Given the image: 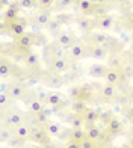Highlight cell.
<instances>
[{
  "label": "cell",
  "instance_id": "74e56055",
  "mask_svg": "<svg viewBox=\"0 0 133 148\" xmlns=\"http://www.w3.org/2000/svg\"><path fill=\"white\" fill-rule=\"evenodd\" d=\"M47 113H45V112H43V113H39V115H36V121H38V123L39 124H47L49 123V121H47Z\"/></svg>",
  "mask_w": 133,
  "mask_h": 148
},
{
  "label": "cell",
  "instance_id": "4dcf8cb0",
  "mask_svg": "<svg viewBox=\"0 0 133 148\" xmlns=\"http://www.w3.org/2000/svg\"><path fill=\"white\" fill-rule=\"evenodd\" d=\"M11 70H12V65L8 64L6 60H2V64H0V76H2L3 79L8 77L11 74Z\"/></svg>",
  "mask_w": 133,
  "mask_h": 148
},
{
  "label": "cell",
  "instance_id": "7dc6e473",
  "mask_svg": "<svg viewBox=\"0 0 133 148\" xmlns=\"http://www.w3.org/2000/svg\"><path fill=\"white\" fill-rule=\"evenodd\" d=\"M95 148H100V147H95Z\"/></svg>",
  "mask_w": 133,
  "mask_h": 148
},
{
  "label": "cell",
  "instance_id": "277c9868",
  "mask_svg": "<svg viewBox=\"0 0 133 148\" xmlns=\"http://www.w3.org/2000/svg\"><path fill=\"white\" fill-rule=\"evenodd\" d=\"M5 124L15 129V127H18L20 124H23V113H20L17 110L6 113V115H5Z\"/></svg>",
  "mask_w": 133,
  "mask_h": 148
},
{
  "label": "cell",
  "instance_id": "cb8c5ba5",
  "mask_svg": "<svg viewBox=\"0 0 133 148\" xmlns=\"http://www.w3.org/2000/svg\"><path fill=\"white\" fill-rule=\"evenodd\" d=\"M71 140H74V142H79L82 144L83 140L86 139V130L83 129H76V130H71Z\"/></svg>",
  "mask_w": 133,
  "mask_h": 148
},
{
  "label": "cell",
  "instance_id": "4fadbf2b",
  "mask_svg": "<svg viewBox=\"0 0 133 148\" xmlns=\"http://www.w3.org/2000/svg\"><path fill=\"white\" fill-rule=\"evenodd\" d=\"M14 134L17 136V139H27L30 138V134H32V130H30V127L27 124H20L18 127H15L14 129Z\"/></svg>",
  "mask_w": 133,
  "mask_h": 148
},
{
  "label": "cell",
  "instance_id": "7402d4cb",
  "mask_svg": "<svg viewBox=\"0 0 133 148\" xmlns=\"http://www.w3.org/2000/svg\"><path fill=\"white\" fill-rule=\"evenodd\" d=\"M61 124L56 123V121H49L47 124H45V132H47L50 136H56V134L61 133Z\"/></svg>",
  "mask_w": 133,
  "mask_h": 148
},
{
  "label": "cell",
  "instance_id": "d6a6232c",
  "mask_svg": "<svg viewBox=\"0 0 133 148\" xmlns=\"http://www.w3.org/2000/svg\"><path fill=\"white\" fill-rule=\"evenodd\" d=\"M65 49H62V47H55L53 49V56H55V59H64L65 58Z\"/></svg>",
  "mask_w": 133,
  "mask_h": 148
},
{
  "label": "cell",
  "instance_id": "30bf717a",
  "mask_svg": "<svg viewBox=\"0 0 133 148\" xmlns=\"http://www.w3.org/2000/svg\"><path fill=\"white\" fill-rule=\"evenodd\" d=\"M83 121H85V124H88V125H94L97 121L100 119V113L95 110V109H91V107H88L85 112H83Z\"/></svg>",
  "mask_w": 133,
  "mask_h": 148
},
{
  "label": "cell",
  "instance_id": "7bdbcfd3",
  "mask_svg": "<svg viewBox=\"0 0 133 148\" xmlns=\"http://www.w3.org/2000/svg\"><path fill=\"white\" fill-rule=\"evenodd\" d=\"M24 148H41V145L39 144H35V142H30V144H27Z\"/></svg>",
  "mask_w": 133,
  "mask_h": 148
},
{
  "label": "cell",
  "instance_id": "7c38bea8",
  "mask_svg": "<svg viewBox=\"0 0 133 148\" xmlns=\"http://www.w3.org/2000/svg\"><path fill=\"white\" fill-rule=\"evenodd\" d=\"M109 38H108V35L106 33H103V32H97V33H94L92 35V42H94V45H101V47H104L106 50H109Z\"/></svg>",
  "mask_w": 133,
  "mask_h": 148
},
{
  "label": "cell",
  "instance_id": "5bb4252c",
  "mask_svg": "<svg viewBox=\"0 0 133 148\" xmlns=\"http://www.w3.org/2000/svg\"><path fill=\"white\" fill-rule=\"evenodd\" d=\"M89 56H92L94 59H98V60H103L108 58V50L101 45H92L89 49Z\"/></svg>",
  "mask_w": 133,
  "mask_h": 148
},
{
  "label": "cell",
  "instance_id": "1f68e13d",
  "mask_svg": "<svg viewBox=\"0 0 133 148\" xmlns=\"http://www.w3.org/2000/svg\"><path fill=\"white\" fill-rule=\"evenodd\" d=\"M0 140H2V142L11 140V130L8 127H2V130H0Z\"/></svg>",
  "mask_w": 133,
  "mask_h": 148
},
{
  "label": "cell",
  "instance_id": "9a60e30c",
  "mask_svg": "<svg viewBox=\"0 0 133 148\" xmlns=\"http://www.w3.org/2000/svg\"><path fill=\"white\" fill-rule=\"evenodd\" d=\"M68 66H70V64L65 58L64 59H53V62H51V70L55 73H64L68 70Z\"/></svg>",
  "mask_w": 133,
  "mask_h": 148
},
{
  "label": "cell",
  "instance_id": "8fae6325",
  "mask_svg": "<svg viewBox=\"0 0 133 148\" xmlns=\"http://www.w3.org/2000/svg\"><path fill=\"white\" fill-rule=\"evenodd\" d=\"M39 62H41V59H39V55L36 51H27L24 55V64L29 66V68H35V66L39 65Z\"/></svg>",
  "mask_w": 133,
  "mask_h": 148
},
{
  "label": "cell",
  "instance_id": "f546056e",
  "mask_svg": "<svg viewBox=\"0 0 133 148\" xmlns=\"http://www.w3.org/2000/svg\"><path fill=\"white\" fill-rule=\"evenodd\" d=\"M77 26H79V29H80V30L89 32L92 29V21L89 18H80V20H77Z\"/></svg>",
  "mask_w": 133,
  "mask_h": 148
},
{
  "label": "cell",
  "instance_id": "bcb514c9",
  "mask_svg": "<svg viewBox=\"0 0 133 148\" xmlns=\"http://www.w3.org/2000/svg\"><path fill=\"white\" fill-rule=\"evenodd\" d=\"M124 148H133V147H124Z\"/></svg>",
  "mask_w": 133,
  "mask_h": 148
},
{
  "label": "cell",
  "instance_id": "9c48e42d",
  "mask_svg": "<svg viewBox=\"0 0 133 148\" xmlns=\"http://www.w3.org/2000/svg\"><path fill=\"white\" fill-rule=\"evenodd\" d=\"M51 14L47 11V9H41V11H38L36 12V15H35V21L38 26H45L47 27L49 23L51 21Z\"/></svg>",
  "mask_w": 133,
  "mask_h": 148
},
{
  "label": "cell",
  "instance_id": "d4e9b609",
  "mask_svg": "<svg viewBox=\"0 0 133 148\" xmlns=\"http://www.w3.org/2000/svg\"><path fill=\"white\" fill-rule=\"evenodd\" d=\"M83 95V88H80V86H76V85H73L68 88V97L71 100H74V101H77L79 98H80Z\"/></svg>",
  "mask_w": 133,
  "mask_h": 148
},
{
  "label": "cell",
  "instance_id": "8992f818",
  "mask_svg": "<svg viewBox=\"0 0 133 148\" xmlns=\"http://www.w3.org/2000/svg\"><path fill=\"white\" fill-rule=\"evenodd\" d=\"M9 30L14 33L17 38L23 36L24 33H27V32H26V23L21 21V20H15V21H11V23H9Z\"/></svg>",
  "mask_w": 133,
  "mask_h": 148
},
{
  "label": "cell",
  "instance_id": "d6986e66",
  "mask_svg": "<svg viewBox=\"0 0 133 148\" xmlns=\"http://www.w3.org/2000/svg\"><path fill=\"white\" fill-rule=\"evenodd\" d=\"M106 71H108V68H106L104 65L94 64V65H91V68H89V76H92V77H104Z\"/></svg>",
  "mask_w": 133,
  "mask_h": 148
},
{
  "label": "cell",
  "instance_id": "60d3db41",
  "mask_svg": "<svg viewBox=\"0 0 133 148\" xmlns=\"http://www.w3.org/2000/svg\"><path fill=\"white\" fill-rule=\"evenodd\" d=\"M100 119H103V121H104V123H106V124H108V123H109V121L112 119V115H110V112H103V113H101V115H100Z\"/></svg>",
  "mask_w": 133,
  "mask_h": 148
},
{
  "label": "cell",
  "instance_id": "603a6c76",
  "mask_svg": "<svg viewBox=\"0 0 133 148\" xmlns=\"http://www.w3.org/2000/svg\"><path fill=\"white\" fill-rule=\"evenodd\" d=\"M68 124L73 130H76V129H83V124H85V121H83V116L82 115H73L70 119H68Z\"/></svg>",
  "mask_w": 133,
  "mask_h": 148
},
{
  "label": "cell",
  "instance_id": "ffe728a7",
  "mask_svg": "<svg viewBox=\"0 0 133 148\" xmlns=\"http://www.w3.org/2000/svg\"><path fill=\"white\" fill-rule=\"evenodd\" d=\"M3 17L8 20L9 23H11V21H15V20L18 18V8H17L15 5L8 6V8H6V11L3 12Z\"/></svg>",
  "mask_w": 133,
  "mask_h": 148
},
{
  "label": "cell",
  "instance_id": "ab89813d",
  "mask_svg": "<svg viewBox=\"0 0 133 148\" xmlns=\"http://www.w3.org/2000/svg\"><path fill=\"white\" fill-rule=\"evenodd\" d=\"M64 148H82V147H80V144H79V142H74V140H71V139H70L68 142L65 144Z\"/></svg>",
  "mask_w": 133,
  "mask_h": 148
},
{
  "label": "cell",
  "instance_id": "ba28073f",
  "mask_svg": "<svg viewBox=\"0 0 133 148\" xmlns=\"http://www.w3.org/2000/svg\"><path fill=\"white\" fill-rule=\"evenodd\" d=\"M47 132H45L44 129H33L32 130V134H30V138H32V142H35V144H44V142H49V138H47Z\"/></svg>",
  "mask_w": 133,
  "mask_h": 148
},
{
  "label": "cell",
  "instance_id": "836d02e7",
  "mask_svg": "<svg viewBox=\"0 0 133 148\" xmlns=\"http://www.w3.org/2000/svg\"><path fill=\"white\" fill-rule=\"evenodd\" d=\"M18 5L21 6V8H24V9H32V8L36 6V2H33V0H20Z\"/></svg>",
  "mask_w": 133,
  "mask_h": 148
},
{
  "label": "cell",
  "instance_id": "484cf974",
  "mask_svg": "<svg viewBox=\"0 0 133 148\" xmlns=\"http://www.w3.org/2000/svg\"><path fill=\"white\" fill-rule=\"evenodd\" d=\"M29 110L33 113V115H39V113L44 112V104L43 101H39V100H32L30 104H29Z\"/></svg>",
  "mask_w": 133,
  "mask_h": 148
},
{
  "label": "cell",
  "instance_id": "e0dca14e",
  "mask_svg": "<svg viewBox=\"0 0 133 148\" xmlns=\"http://www.w3.org/2000/svg\"><path fill=\"white\" fill-rule=\"evenodd\" d=\"M100 94L103 95V98H106V100H112V98L117 95V88H115L114 85L104 83L101 88H100Z\"/></svg>",
  "mask_w": 133,
  "mask_h": 148
},
{
  "label": "cell",
  "instance_id": "d590c367",
  "mask_svg": "<svg viewBox=\"0 0 133 148\" xmlns=\"http://www.w3.org/2000/svg\"><path fill=\"white\" fill-rule=\"evenodd\" d=\"M11 100V97L8 95V92H0V106L5 107L6 104H8V101Z\"/></svg>",
  "mask_w": 133,
  "mask_h": 148
},
{
  "label": "cell",
  "instance_id": "83f0119b",
  "mask_svg": "<svg viewBox=\"0 0 133 148\" xmlns=\"http://www.w3.org/2000/svg\"><path fill=\"white\" fill-rule=\"evenodd\" d=\"M77 5H79V9L82 12H89L92 9H95V3L92 0H80Z\"/></svg>",
  "mask_w": 133,
  "mask_h": 148
},
{
  "label": "cell",
  "instance_id": "f35d334b",
  "mask_svg": "<svg viewBox=\"0 0 133 148\" xmlns=\"http://www.w3.org/2000/svg\"><path fill=\"white\" fill-rule=\"evenodd\" d=\"M38 5H41L43 9H47V8H50L51 5H55V2H53V0H39Z\"/></svg>",
  "mask_w": 133,
  "mask_h": 148
},
{
  "label": "cell",
  "instance_id": "ee69618b",
  "mask_svg": "<svg viewBox=\"0 0 133 148\" xmlns=\"http://www.w3.org/2000/svg\"><path fill=\"white\" fill-rule=\"evenodd\" d=\"M127 23H129V26L133 29V14H130L129 17H127Z\"/></svg>",
  "mask_w": 133,
  "mask_h": 148
},
{
  "label": "cell",
  "instance_id": "8d00e7d4",
  "mask_svg": "<svg viewBox=\"0 0 133 148\" xmlns=\"http://www.w3.org/2000/svg\"><path fill=\"white\" fill-rule=\"evenodd\" d=\"M80 147H82V148H95V142H94V140H91V139L86 138V139L83 140V142L80 144Z\"/></svg>",
  "mask_w": 133,
  "mask_h": 148
},
{
  "label": "cell",
  "instance_id": "3957f363",
  "mask_svg": "<svg viewBox=\"0 0 133 148\" xmlns=\"http://www.w3.org/2000/svg\"><path fill=\"white\" fill-rule=\"evenodd\" d=\"M35 38H33L30 33H24L23 36H20L17 38V45H18V49L20 50H23V51H30V49L33 47V44H35Z\"/></svg>",
  "mask_w": 133,
  "mask_h": 148
},
{
  "label": "cell",
  "instance_id": "5b68a950",
  "mask_svg": "<svg viewBox=\"0 0 133 148\" xmlns=\"http://www.w3.org/2000/svg\"><path fill=\"white\" fill-rule=\"evenodd\" d=\"M8 95L12 100H20L26 95V89L23 88V85H20V83H12V85H9Z\"/></svg>",
  "mask_w": 133,
  "mask_h": 148
},
{
  "label": "cell",
  "instance_id": "7a4b0ae2",
  "mask_svg": "<svg viewBox=\"0 0 133 148\" xmlns=\"http://www.w3.org/2000/svg\"><path fill=\"white\" fill-rule=\"evenodd\" d=\"M56 42H58V45L59 47H62V49H65L66 51H68L73 45H74V38H73V35L71 33H68V32H61L58 35V38H56Z\"/></svg>",
  "mask_w": 133,
  "mask_h": 148
},
{
  "label": "cell",
  "instance_id": "e575fe53",
  "mask_svg": "<svg viewBox=\"0 0 133 148\" xmlns=\"http://www.w3.org/2000/svg\"><path fill=\"white\" fill-rule=\"evenodd\" d=\"M47 29L55 33V32H58L59 29H61V23H59L58 20H51V21L49 23V26H47Z\"/></svg>",
  "mask_w": 133,
  "mask_h": 148
},
{
  "label": "cell",
  "instance_id": "4316f807",
  "mask_svg": "<svg viewBox=\"0 0 133 148\" xmlns=\"http://www.w3.org/2000/svg\"><path fill=\"white\" fill-rule=\"evenodd\" d=\"M45 103L50 104V106H59L62 103V97H61V94H58V92H50L47 97H45Z\"/></svg>",
  "mask_w": 133,
  "mask_h": 148
},
{
  "label": "cell",
  "instance_id": "6da1fadb",
  "mask_svg": "<svg viewBox=\"0 0 133 148\" xmlns=\"http://www.w3.org/2000/svg\"><path fill=\"white\" fill-rule=\"evenodd\" d=\"M68 55L71 59L79 60V59H83L86 56H89V49L86 45H83L82 42H74V45L68 50Z\"/></svg>",
  "mask_w": 133,
  "mask_h": 148
},
{
  "label": "cell",
  "instance_id": "f6af8a7d",
  "mask_svg": "<svg viewBox=\"0 0 133 148\" xmlns=\"http://www.w3.org/2000/svg\"><path fill=\"white\" fill-rule=\"evenodd\" d=\"M70 2H68V0H65V2H56V5H68Z\"/></svg>",
  "mask_w": 133,
  "mask_h": 148
},
{
  "label": "cell",
  "instance_id": "2e32d148",
  "mask_svg": "<svg viewBox=\"0 0 133 148\" xmlns=\"http://www.w3.org/2000/svg\"><path fill=\"white\" fill-rule=\"evenodd\" d=\"M103 136L101 133V129L100 127H95V125H88V129H86V138L94 140V142H97V140H100Z\"/></svg>",
  "mask_w": 133,
  "mask_h": 148
},
{
  "label": "cell",
  "instance_id": "52a82bcc",
  "mask_svg": "<svg viewBox=\"0 0 133 148\" xmlns=\"http://www.w3.org/2000/svg\"><path fill=\"white\" fill-rule=\"evenodd\" d=\"M119 80H121V74H119L118 70L115 68H108V71H106L104 74V82L108 83V85H118L119 83Z\"/></svg>",
  "mask_w": 133,
  "mask_h": 148
},
{
  "label": "cell",
  "instance_id": "ac0fdd59",
  "mask_svg": "<svg viewBox=\"0 0 133 148\" xmlns=\"http://www.w3.org/2000/svg\"><path fill=\"white\" fill-rule=\"evenodd\" d=\"M121 130H123V123L118 118L112 116V119L108 123V132L110 134H118V133H121Z\"/></svg>",
  "mask_w": 133,
  "mask_h": 148
},
{
  "label": "cell",
  "instance_id": "b9f144b4",
  "mask_svg": "<svg viewBox=\"0 0 133 148\" xmlns=\"http://www.w3.org/2000/svg\"><path fill=\"white\" fill-rule=\"evenodd\" d=\"M109 66H110V68H115V70H117V66H119V59H118V58H112Z\"/></svg>",
  "mask_w": 133,
  "mask_h": 148
},
{
  "label": "cell",
  "instance_id": "f1b7e54d",
  "mask_svg": "<svg viewBox=\"0 0 133 148\" xmlns=\"http://www.w3.org/2000/svg\"><path fill=\"white\" fill-rule=\"evenodd\" d=\"M88 109L85 104V101H82V100H77V101L73 103V112L76 113V115H83V112Z\"/></svg>",
  "mask_w": 133,
  "mask_h": 148
},
{
  "label": "cell",
  "instance_id": "44dd1931",
  "mask_svg": "<svg viewBox=\"0 0 133 148\" xmlns=\"http://www.w3.org/2000/svg\"><path fill=\"white\" fill-rule=\"evenodd\" d=\"M114 23H115L114 17L103 15L101 18H100V21H98V26H100V29H103V30H109V29L114 27Z\"/></svg>",
  "mask_w": 133,
  "mask_h": 148
}]
</instances>
